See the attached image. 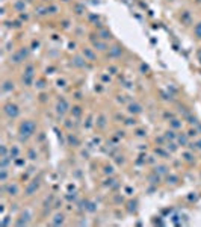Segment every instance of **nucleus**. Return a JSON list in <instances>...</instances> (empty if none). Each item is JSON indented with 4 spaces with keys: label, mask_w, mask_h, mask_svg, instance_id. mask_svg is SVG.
Segmentation results:
<instances>
[{
    "label": "nucleus",
    "mask_w": 201,
    "mask_h": 227,
    "mask_svg": "<svg viewBox=\"0 0 201 227\" xmlns=\"http://www.w3.org/2000/svg\"><path fill=\"white\" fill-rule=\"evenodd\" d=\"M38 132V124L35 123V120H21L17 126V133H18V138L21 142H26L29 138L35 136Z\"/></svg>",
    "instance_id": "1"
},
{
    "label": "nucleus",
    "mask_w": 201,
    "mask_h": 227,
    "mask_svg": "<svg viewBox=\"0 0 201 227\" xmlns=\"http://www.w3.org/2000/svg\"><path fill=\"white\" fill-rule=\"evenodd\" d=\"M2 192L8 198H17L21 194V188L15 180H9L6 183H2Z\"/></svg>",
    "instance_id": "2"
},
{
    "label": "nucleus",
    "mask_w": 201,
    "mask_h": 227,
    "mask_svg": "<svg viewBox=\"0 0 201 227\" xmlns=\"http://www.w3.org/2000/svg\"><path fill=\"white\" fill-rule=\"evenodd\" d=\"M3 115H5L8 120L14 121L15 118L20 117V106L17 105V103H14V102H6V103H3Z\"/></svg>",
    "instance_id": "3"
},
{
    "label": "nucleus",
    "mask_w": 201,
    "mask_h": 227,
    "mask_svg": "<svg viewBox=\"0 0 201 227\" xmlns=\"http://www.w3.org/2000/svg\"><path fill=\"white\" fill-rule=\"evenodd\" d=\"M41 183H42V177H41V176H38V177H33V179H32V180H29V182H27V185L24 186L23 196H24V197H32V196H35L37 191H38V189H39V186H41Z\"/></svg>",
    "instance_id": "4"
},
{
    "label": "nucleus",
    "mask_w": 201,
    "mask_h": 227,
    "mask_svg": "<svg viewBox=\"0 0 201 227\" xmlns=\"http://www.w3.org/2000/svg\"><path fill=\"white\" fill-rule=\"evenodd\" d=\"M70 103H68V100L65 99V97H62V95H59V99H58V102H56V106H55V112H56V115L58 117H65L67 114L70 112Z\"/></svg>",
    "instance_id": "5"
},
{
    "label": "nucleus",
    "mask_w": 201,
    "mask_h": 227,
    "mask_svg": "<svg viewBox=\"0 0 201 227\" xmlns=\"http://www.w3.org/2000/svg\"><path fill=\"white\" fill-rule=\"evenodd\" d=\"M30 221H32L30 210L24 209V210H21V212L17 215V218L14 221V226H27V224H30Z\"/></svg>",
    "instance_id": "6"
},
{
    "label": "nucleus",
    "mask_w": 201,
    "mask_h": 227,
    "mask_svg": "<svg viewBox=\"0 0 201 227\" xmlns=\"http://www.w3.org/2000/svg\"><path fill=\"white\" fill-rule=\"evenodd\" d=\"M65 223H67V215L64 212H61V210H56L47 224H50V226H64Z\"/></svg>",
    "instance_id": "7"
},
{
    "label": "nucleus",
    "mask_w": 201,
    "mask_h": 227,
    "mask_svg": "<svg viewBox=\"0 0 201 227\" xmlns=\"http://www.w3.org/2000/svg\"><path fill=\"white\" fill-rule=\"evenodd\" d=\"M65 144L70 145V147L77 149V147H80V145H82V141H80V138L77 136V133L71 130V132L67 133V136H65Z\"/></svg>",
    "instance_id": "8"
},
{
    "label": "nucleus",
    "mask_w": 201,
    "mask_h": 227,
    "mask_svg": "<svg viewBox=\"0 0 201 227\" xmlns=\"http://www.w3.org/2000/svg\"><path fill=\"white\" fill-rule=\"evenodd\" d=\"M180 159H181V162H185V164L192 165V164H195L197 156H195V152H192L191 149H186V150H183V152H181Z\"/></svg>",
    "instance_id": "9"
},
{
    "label": "nucleus",
    "mask_w": 201,
    "mask_h": 227,
    "mask_svg": "<svg viewBox=\"0 0 201 227\" xmlns=\"http://www.w3.org/2000/svg\"><path fill=\"white\" fill-rule=\"evenodd\" d=\"M97 50L94 47H82V56L89 62H95L97 61Z\"/></svg>",
    "instance_id": "10"
},
{
    "label": "nucleus",
    "mask_w": 201,
    "mask_h": 227,
    "mask_svg": "<svg viewBox=\"0 0 201 227\" xmlns=\"http://www.w3.org/2000/svg\"><path fill=\"white\" fill-rule=\"evenodd\" d=\"M142 111H144V108L138 102H130V103H127V112H129V115H135L136 117V115H139V114H142Z\"/></svg>",
    "instance_id": "11"
},
{
    "label": "nucleus",
    "mask_w": 201,
    "mask_h": 227,
    "mask_svg": "<svg viewBox=\"0 0 201 227\" xmlns=\"http://www.w3.org/2000/svg\"><path fill=\"white\" fill-rule=\"evenodd\" d=\"M171 170H172L171 165H168L166 162H157V164L153 167V171H156V173L160 174V176H166Z\"/></svg>",
    "instance_id": "12"
},
{
    "label": "nucleus",
    "mask_w": 201,
    "mask_h": 227,
    "mask_svg": "<svg viewBox=\"0 0 201 227\" xmlns=\"http://www.w3.org/2000/svg\"><path fill=\"white\" fill-rule=\"evenodd\" d=\"M165 182H166V185H170V186H177V185H180V182H181V179H180V176L177 174V173H168L165 176Z\"/></svg>",
    "instance_id": "13"
},
{
    "label": "nucleus",
    "mask_w": 201,
    "mask_h": 227,
    "mask_svg": "<svg viewBox=\"0 0 201 227\" xmlns=\"http://www.w3.org/2000/svg\"><path fill=\"white\" fill-rule=\"evenodd\" d=\"M91 40V42H92V47L95 48V50H98V52H107V48H109V45H107V42L106 41H103V40H100V38H89Z\"/></svg>",
    "instance_id": "14"
},
{
    "label": "nucleus",
    "mask_w": 201,
    "mask_h": 227,
    "mask_svg": "<svg viewBox=\"0 0 201 227\" xmlns=\"http://www.w3.org/2000/svg\"><path fill=\"white\" fill-rule=\"evenodd\" d=\"M121 55H123V47L120 44H115V45L109 47L107 58H110V59H118V58H121Z\"/></svg>",
    "instance_id": "15"
},
{
    "label": "nucleus",
    "mask_w": 201,
    "mask_h": 227,
    "mask_svg": "<svg viewBox=\"0 0 201 227\" xmlns=\"http://www.w3.org/2000/svg\"><path fill=\"white\" fill-rule=\"evenodd\" d=\"M14 89H15V82H14V80H11V79H5L3 82H2V92H3V95H6V94H12Z\"/></svg>",
    "instance_id": "16"
},
{
    "label": "nucleus",
    "mask_w": 201,
    "mask_h": 227,
    "mask_svg": "<svg viewBox=\"0 0 201 227\" xmlns=\"http://www.w3.org/2000/svg\"><path fill=\"white\" fill-rule=\"evenodd\" d=\"M95 127H97V130H105L107 127V117L105 114H98L95 117Z\"/></svg>",
    "instance_id": "17"
},
{
    "label": "nucleus",
    "mask_w": 201,
    "mask_h": 227,
    "mask_svg": "<svg viewBox=\"0 0 201 227\" xmlns=\"http://www.w3.org/2000/svg\"><path fill=\"white\" fill-rule=\"evenodd\" d=\"M97 37H98L100 40L106 41V42L113 40V37H112V32H110L109 29H106V27H100V29H98V32H97Z\"/></svg>",
    "instance_id": "18"
},
{
    "label": "nucleus",
    "mask_w": 201,
    "mask_h": 227,
    "mask_svg": "<svg viewBox=\"0 0 201 227\" xmlns=\"http://www.w3.org/2000/svg\"><path fill=\"white\" fill-rule=\"evenodd\" d=\"M175 142L180 145V147H188L189 145V142H191V138L188 136V133L186 132H181V133H177V139H175Z\"/></svg>",
    "instance_id": "19"
},
{
    "label": "nucleus",
    "mask_w": 201,
    "mask_h": 227,
    "mask_svg": "<svg viewBox=\"0 0 201 227\" xmlns=\"http://www.w3.org/2000/svg\"><path fill=\"white\" fill-rule=\"evenodd\" d=\"M26 157H27V160H30V162H37V160L39 159V152H38V149H37V147H27V150H26Z\"/></svg>",
    "instance_id": "20"
},
{
    "label": "nucleus",
    "mask_w": 201,
    "mask_h": 227,
    "mask_svg": "<svg viewBox=\"0 0 201 227\" xmlns=\"http://www.w3.org/2000/svg\"><path fill=\"white\" fill-rule=\"evenodd\" d=\"M70 114H71V117L74 120H79L83 115V108H82V105H73L70 108Z\"/></svg>",
    "instance_id": "21"
},
{
    "label": "nucleus",
    "mask_w": 201,
    "mask_h": 227,
    "mask_svg": "<svg viewBox=\"0 0 201 227\" xmlns=\"http://www.w3.org/2000/svg\"><path fill=\"white\" fill-rule=\"evenodd\" d=\"M9 156H11L12 160L21 156V149H20V145H18V144H12L11 147H9Z\"/></svg>",
    "instance_id": "22"
},
{
    "label": "nucleus",
    "mask_w": 201,
    "mask_h": 227,
    "mask_svg": "<svg viewBox=\"0 0 201 227\" xmlns=\"http://www.w3.org/2000/svg\"><path fill=\"white\" fill-rule=\"evenodd\" d=\"M73 65L76 68H85L86 67V59L83 58V56H80V55H76L73 58Z\"/></svg>",
    "instance_id": "23"
},
{
    "label": "nucleus",
    "mask_w": 201,
    "mask_h": 227,
    "mask_svg": "<svg viewBox=\"0 0 201 227\" xmlns=\"http://www.w3.org/2000/svg\"><path fill=\"white\" fill-rule=\"evenodd\" d=\"M133 136H135L136 139H145L147 138V129L136 126L135 129H133Z\"/></svg>",
    "instance_id": "24"
},
{
    "label": "nucleus",
    "mask_w": 201,
    "mask_h": 227,
    "mask_svg": "<svg viewBox=\"0 0 201 227\" xmlns=\"http://www.w3.org/2000/svg\"><path fill=\"white\" fill-rule=\"evenodd\" d=\"M12 9L15 12H18V14L26 12V2L24 0H15V2L12 3Z\"/></svg>",
    "instance_id": "25"
},
{
    "label": "nucleus",
    "mask_w": 201,
    "mask_h": 227,
    "mask_svg": "<svg viewBox=\"0 0 201 227\" xmlns=\"http://www.w3.org/2000/svg\"><path fill=\"white\" fill-rule=\"evenodd\" d=\"M102 171H103V174L105 176H115V173H116V170H115V167L112 165V164H103V167H102Z\"/></svg>",
    "instance_id": "26"
},
{
    "label": "nucleus",
    "mask_w": 201,
    "mask_h": 227,
    "mask_svg": "<svg viewBox=\"0 0 201 227\" xmlns=\"http://www.w3.org/2000/svg\"><path fill=\"white\" fill-rule=\"evenodd\" d=\"M163 136L166 141H175L177 139V130H174V129H166V130L163 132Z\"/></svg>",
    "instance_id": "27"
},
{
    "label": "nucleus",
    "mask_w": 201,
    "mask_h": 227,
    "mask_svg": "<svg viewBox=\"0 0 201 227\" xmlns=\"http://www.w3.org/2000/svg\"><path fill=\"white\" fill-rule=\"evenodd\" d=\"M160 177H162L160 174H157L156 171H151V173L148 174L147 179H148V182L151 183V185H159L160 183Z\"/></svg>",
    "instance_id": "28"
},
{
    "label": "nucleus",
    "mask_w": 201,
    "mask_h": 227,
    "mask_svg": "<svg viewBox=\"0 0 201 227\" xmlns=\"http://www.w3.org/2000/svg\"><path fill=\"white\" fill-rule=\"evenodd\" d=\"M168 123H170V127L174 129V130H177V132L181 130V127H183V121H181L180 118H175V117H174L172 120H170Z\"/></svg>",
    "instance_id": "29"
},
{
    "label": "nucleus",
    "mask_w": 201,
    "mask_h": 227,
    "mask_svg": "<svg viewBox=\"0 0 201 227\" xmlns=\"http://www.w3.org/2000/svg\"><path fill=\"white\" fill-rule=\"evenodd\" d=\"M188 147H189L192 152H201V138L198 136L197 139H192V141L189 142Z\"/></svg>",
    "instance_id": "30"
},
{
    "label": "nucleus",
    "mask_w": 201,
    "mask_h": 227,
    "mask_svg": "<svg viewBox=\"0 0 201 227\" xmlns=\"http://www.w3.org/2000/svg\"><path fill=\"white\" fill-rule=\"evenodd\" d=\"M123 124H124L126 127H136V126H138V120H136L135 115H130V117H126V118H124Z\"/></svg>",
    "instance_id": "31"
},
{
    "label": "nucleus",
    "mask_w": 201,
    "mask_h": 227,
    "mask_svg": "<svg viewBox=\"0 0 201 227\" xmlns=\"http://www.w3.org/2000/svg\"><path fill=\"white\" fill-rule=\"evenodd\" d=\"M35 73H37V70H35V65H33V64H30V62H27L26 65H24L23 74H26V76H35Z\"/></svg>",
    "instance_id": "32"
},
{
    "label": "nucleus",
    "mask_w": 201,
    "mask_h": 227,
    "mask_svg": "<svg viewBox=\"0 0 201 227\" xmlns=\"http://www.w3.org/2000/svg\"><path fill=\"white\" fill-rule=\"evenodd\" d=\"M165 147H166V150H168V152L172 155V153H175V152L180 149V145H178L175 141H168V142L165 144Z\"/></svg>",
    "instance_id": "33"
},
{
    "label": "nucleus",
    "mask_w": 201,
    "mask_h": 227,
    "mask_svg": "<svg viewBox=\"0 0 201 227\" xmlns=\"http://www.w3.org/2000/svg\"><path fill=\"white\" fill-rule=\"evenodd\" d=\"M35 88L37 89H39V91H44L45 89V86H47V82H45V79L44 77H38V79H35Z\"/></svg>",
    "instance_id": "34"
},
{
    "label": "nucleus",
    "mask_w": 201,
    "mask_h": 227,
    "mask_svg": "<svg viewBox=\"0 0 201 227\" xmlns=\"http://www.w3.org/2000/svg\"><path fill=\"white\" fill-rule=\"evenodd\" d=\"M186 133H188V136L191 138V141L192 139H197L198 136H200V132H198V129H197V126L194 127V126H191L188 130H186Z\"/></svg>",
    "instance_id": "35"
},
{
    "label": "nucleus",
    "mask_w": 201,
    "mask_h": 227,
    "mask_svg": "<svg viewBox=\"0 0 201 227\" xmlns=\"http://www.w3.org/2000/svg\"><path fill=\"white\" fill-rule=\"evenodd\" d=\"M73 12H74L76 15H82V14H85V12H86L85 5H83V3H74V6H73Z\"/></svg>",
    "instance_id": "36"
},
{
    "label": "nucleus",
    "mask_w": 201,
    "mask_h": 227,
    "mask_svg": "<svg viewBox=\"0 0 201 227\" xmlns=\"http://www.w3.org/2000/svg\"><path fill=\"white\" fill-rule=\"evenodd\" d=\"M45 11H47V15H53L59 12V6L55 3H48V6H45Z\"/></svg>",
    "instance_id": "37"
},
{
    "label": "nucleus",
    "mask_w": 201,
    "mask_h": 227,
    "mask_svg": "<svg viewBox=\"0 0 201 227\" xmlns=\"http://www.w3.org/2000/svg\"><path fill=\"white\" fill-rule=\"evenodd\" d=\"M112 203H113L115 206H121V204L124 203V198H123L121 194H115V196L112 197Z\"/></svg>",
    "instance_id": "38"
},
{
    "label": "nucleus",
    "mask_w": 201,
    "mask_h": 227,
    "mask_svg": "<svg viewBox=\"0 0 201 227\" xmlns=\"http://www.w3.org/2000/svg\"><path fill=\"white\" fill-rule=\"evenodd\" d=\"M194 35H195V38L201 40V21L194 26Z\"/></svg>",
    "instance_id": "39"
},
{
    "label": "nucleus",
    "mask_w": 201,
    "mask_h": 227,
    "mask_svg": "<svg viewBox=\"0 0 201 227\" xmlns=\"http://www.w3.org/2000/svg\"><path fill=\"white\" fill-rule=\"evenodd\" d=\"M35 139H37V144H42V142L45 141V133H44V132H37Z\"/></svg>",
    "instance_id": "40"
},
{
    "label": "nucleus",
    "mask_w": 201,
    "mask_h": 227,
    "mask_svg": "<svg viewBox=\"0 0 201 227\" xmlns=\"http://www.w3.org/2000/svg\"><path fill=\"white\" fill-rule=\"evenodd\" d=\"M115 162H118V165H124L126 164V156L124 155H116L115 156Z\"/></svg>",
    "instance_id": "41"
},
{
    "label": "nucleus",
    "mask_w": 201,
    "mask_h": 227,
    "mask_svg": "<svg viewBox=\"0 0 201 227\" xmlns=\"http://www.w3.org/2000/svg\"><path fill=\"white\" fill-rule=\"evenodd\" d=\"M56 86L58 88H64V86H67V80L62 77V79H58L56 80Z\"/></svg>",
    "instance_id": "42"
},
{
    "label": "nucleus",
    "mask_w": 201,
    "mask_h": 227,
    "mask_svg": "<svg viewBox=\"0 0 201 227\" xmlns=\"http://www.w3.org/2000/svg\"><path fill=\"white\" fill-rule=\"evenodd\" d=\"M47 95H48L47 92H44V91H41V94H39V97H38V100H39L41 103H45V102L48 100V99H47Z\"/></svg>",
    "instance_id": "43"
},
{
    "label": "nucleus",
    "mask_w": 201,
    "mask_h": 227,
    "mask_svg": "<svg viewBox=\"0 0 201 227\" xmlns=\"http://www.w3.org/2000/svg\"><path fill=\"white\" fill-rule=\"evenodd\" d=\"M107 73L109 74H116V73H118V67H116V65H109L107 67Z\"/></svg>",
    "instance_id": "44"
},
{
    "label": "nucleus",
    "mask_w": 201,
    "mask_h": 227,
    "mask_svg": "<svg viewBox=\"0 0 201 227\" xmlns=\"http://www.w3.org/2000/svg\"><path fill=\"white\" fill-rule=\"evenodd\" d=\"M174 117H175V115H174V114H172V112H170V111H166V112H163V118H165V120H168V121H170V120H172Z\"/></svg>",
    "instance_id": "45"
},
{
    "label": "nucleus",
    "mask_w": 201,
    "mask_h": 227,
    "mask_svg": "<svg viewBox=\"0 0 201 227\" xmlns=\"http://www.w3.org/2000/svg\"><path fill=\"white\" fill-rule=\"evenodd\" d=\"M18 17H20V20H23V21H27V20H29V15H27L26 12H21V14H18Z\"/></svg>",
    "instance_id": "46"
},
{
    "label": "nucleus",
    "mask_w": 201,
    "mask_h": 227,
    "mask_svg": "<svg viewBox=\"0 0 201 227\" xmlns=\"http://www.w3.org/2000/svg\"><path fill=\"white\" fill-rule=\"evenodd\" d=\"M116 136L124 138V136H126V130H120V129H118V130H116Z\"/></svg>",
    "instance_id": "47"
},
{
    "label": "nucleus",
    "mask_w": 201,
    "mask_h": 227,
    "mask_svg": "<svg viewBox=\"0 0 201 227\" xmlns=\"http://www.w3.org/2000/svg\"><path fill=\"white\" fill-rule=\"evenodd\" d=\"M62 27H64V29H68V27H70V20H64V21H62Z\"/></svg>",
    "instance_id": "48"
},
{
    "label": "nucleus",
    "mask_w": 201,
    "mask_h": 227,
    "mask_svg": "<svg viewBox=\"0 0 201 227\" xmlns=\"http://www.w3.org/2000/svg\"><path fill=\"white\" fill-rule=\"evenodd\" d=\"M39 45H41V42H39L38 40H33V41H32V48H35V47H39Z\"/></svg>",
    "instance_id": "49"
},
{
    "label": "nucleus",
    "mask_w": 201,
    "mask_h": 227,
    "mask_svg": "<svg viewBox=\"0 0 201 227\" xmlns=\"http://www.w3.org/2000/svg\"><path fill=\"white\" fill-rule=\"evenodd\" d=\"M73 95H74V99H76V100H82V92L77 91V92H74Z\"/></svg>",
    "instance_id": "50"
},
{
    "label": "nucleus",
    "mask_w": 201,
    "mask_h": 227,
    "mask_svg": "<svg viewBox=\"0 0 201 227\" xmlns=\"http://www.w3.org/2000/svg\"><path fill=\"white\" fill-rule=\"evenodd\" d=\"M132 192H135V189H132L130 186H127L126 188V194H127V196H132Z\"/></svg>",
    "instance_id": "51"
},
{
    "label": "nucleus",
    "mask_w": 201,
    "mask_h": 227,
    "mask_svg": "<svg viewBox=\"0 0 201 227\" xmlns=\"http://www.w3.org/2000/svg\"><path fill=\"white\" fill-rule=\"evenodd\" d=\"M76 45H77L76 42H70L68 44V48H70V50H76Z\"/></svg>",
    "instance_id": "52"
},
{
    "label": "nucleus",
    "mask_w": 201,
    "mask_h": 227,
    "mask_svg": "<svg viewBox=\"0 0 201 227\" xmlns=\"http://www.w3.org/2000/svg\"><path fill=\"white\" fill-rule=\"evenodd\" d=\"M197 56H198V59H200V62H201V48L197 52Z\"/></svg>",
    "instance_id": "53"
},
{
    "label": "nucleus",
    "mask_w": 201,
    "mask_h": 227,
    "mask_svg": "<svg viewBox=\"0 0 201 227\" xmlns=\"http://www.w3.org/2000/svg\"><path fill=\"white\" fill-rule=\"evenodd\" d=\"M59 2H62V3H68V2H71V0H59Z\"/></svg>",
    "instance_id": "54"
},
{
    "label": "nucleus",
    "mask_w": 201,
    "mask_h": 227,
    "mask_svg": "<svg viewBox=\"0 0 201 227\" xmlns=\"http://www.w3.org/2000/svg\"><path fill=\"white\" fill-rule=\"evenodd\" d=\"M42 2H44V3H47V2H48V3H52L53 0H42Z\"/></svg>",
    "instance_id": "55"
},
{
    "label": "nucleus",
    "mask_w": 201,
    "mask_h": 227,
    "mask_svg": "<svg viewBox=\"0 0 201 227\" xmlns=\"http://www.w3.org/2000/svg\"><path fill=\"white\" fill-rule=\"evenodd\" d=\"M26 2H32V0H26Z\"/></svg>",
    "instance_id": "56"
},
{
    "label": "nucleus",
    "mask_w": 201,
    "mask_h": 227,
    "mask_svg": "<svg viewBox=\"0 0 201 227\" xmlns=\"http://www.w3.org/2000/svg\"><path fill=\"white\" fill-rule=\"evenodd\" d=\"M200 174H201V173H200Z\"/></svg>",
    "instance_id": "57"
}]
</instances>
